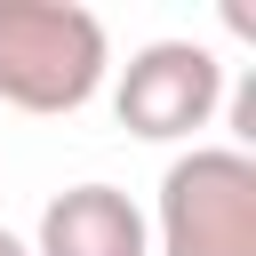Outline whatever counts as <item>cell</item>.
Instances as JSON below:
<instances>
[{"label":"cell","instance_id":"obj_1","mask_svg":"<svg viewBox=\"0 0 256 256\" xmlns=\"http://www.w3.org/2000/svg\"><path fill=\"white\" fill-rule=\"evenodd\" d=\"M112 72V40L80 0H0V104L16 112H80Z\"/></svg>","mask_w":256,"mask_h":256},{"label":"cell","instance_id":"obj_2","mask_svg":"<svg viewBox=\"0 0 256 256\" xmlns=\"http://www.w3.org/2000/svg\"><path fill=\"white\" fill-rule=\"evenodd\" d=\"M160 256H256V152L192 144L160 176V208L144 216Z\"/></svg>","mask_w":256,"mask_h":256},{"label":"cell","instance_id":"obj_3","mask_svg":"<svg viewBox=\"0 0 256 256\" xmlns=\"http://www.w3.org/2000/svg\"><path fill=\"white\" fill-rule=\"evenodd\" d=\"M112 112L128 136L144 144H176V136H200L216 112H224V56L208 40H152L120 64V88H112Z\"/></svg>","mask_w":256,"mask_h":256},{"label":"cell","instance_id":"obj_4","mask_svg":"<svg viewBox=\"0 0 256 256\" xmlns=\"http://www.w3.org/2000/svg\"><path fill=\"white\" fill-rule=\"evenodd\" d=\"M32 256H152V224L120 184H64L40 208Z\"/></svg>","mask_w":256,"mask_h":256},{"label":"cell","instance_id":"obj_5","mask_svg":"<svg viewBox=\"0 0 256 256\" xmlns=\"http://www.w3.org/2000/svg\"><path fill=\"white\" fill-rule=\"evenodd\" d=\"M0 256H32V248H24V240H16L8 224H0Z\"/></svg>","mask_w":256,"mask_h":256}]
</instances>
